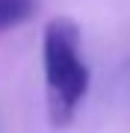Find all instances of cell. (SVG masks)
<instances>
[{"instance_id":"1","label":"cell","mask_w":130,"mask_h":133,"mask_svg":"<svg viewBox=\"0 0 130 133\" xmlns=\"http://www.w3.org/2000/svg\"><path fill=\"white\" fill-rule=\"evenodd\" d=\"M44 86L50 124L65 127L89 92V68L80 56V33L74 21L56 18L44 27Z\"/></svg>"},{"instance_id":"2","label":"cell","mask_w":130,"mask_h":133,"mask_svg":"<svg viewBox=\"0 0 130 133\" xmlns=\"http://www.w3.org/2000/svg\"><path fill=\"white\" fill-rule=\"evenodd\" d=\"M36 0H0V30L18 27L33 15Z\"/></svg>"}]
</instances>
